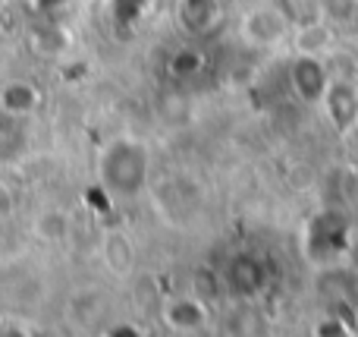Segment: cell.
<instances>
[{"instance_id": "obj_1", "label": "cell", "mask_w": 358, "mask_h": 337, "mask_svg": "<svg viewBox=\"0 0 358 337\" xmlns=\"http://www.w3.org/2000/svg\"><path fill=\"white\" fill-rule=\"evenodd\" d=\"M148 167L151 158L145 142L132 136H120L113 142H107V149L101 151L98 161V174H101V186L113 195H138L148 183Z\"/></svg>"}, {"instance_id": "obj_2", "label": "cell", "mask_w": 358, "mask_h": 337, "mask_svg": "<svg viewBox=\"0 0 358 337\" xmlns=\"http://www.w3.org/2000/svg\"><path fill=\"white\" fill-rule=\"evenodd\" d=\"M292 25H296V19L289 16V10L283 4H277V0H255V6H248L239 19V38L245 44H252V48L273 50L289 41Z\"/></svg>"}, {"instance_id": "obj_3", "label": "cell", "mask_w": 358, "mask_h": 337, "mask_svg": "<svg viewBox=\"0 0 358 337\" xmlns=\"http://www.w3.org/2000/svg\"><path fill=\"white\" fill-rule=\"evenodd\" d=\"M321 107H324V114H327V120L334 123L336 132H352L358 126V85L349 79V76L330 73Z\"/></svg>"}, {"instance_id": "obj_4", "label": "cell", "mask_w": 358, "mask_h": 337, "mask_svg": "<svg viewBox=\"0 0 358 337\" xmlns=\"http://www.w3.org/2000/svg\"><path fill=\"white\" fill-rule=\"evenodd\" d=\"M330 82V63L324 57H305L292 54L289 60V85L299 101L305 104H321L324 92Z\"/></svg>"}, {"instance_id": "obj_5", "label": "cell", "mask_w": 358, "mask_h": 337, "mask_svg": "<svg viewBox=\"0 0 358 337\" xmlns=\"http://www.w3.org/2000/svg\"><path fill=\"white\" fill-rule=\"evenodd\" d=\"M289 48H292V54L324 57V60H327V57L336 50V25L327 22L324 16L302 19V22L292 25Z\"/></svg>"}, {"instance_id": "obj_6", "label": "cell", "mask_w": 358, "mask_h": 337, "mask_svg": "<svg viewBox=\"0 0 358 337\" xmlns=\"http://www.w3.org/2000/svg\"><path fill=\"white\" fill-rule=\"evenodd\" d=\"M220 13L223 6L217 0H179L176 4V19L189 35H208L220 22Z\"/></svg>"}, {"instance_id": "obj_7", "label": "cell", "mask_w": 358, "mask_h": 337, "mask_svg": "<svg viewBox=\"0 0 358 337\" xmlns=\"http://www.w3.org/2000/svg\"><path fill=\"white\" fill-rule=\"evenodd\" d=\"M41 95L31 82H22V79H13V82H3L0 85V114L6 117H29L31 111L38 107Z\"/></svg>"}, {"instance_id": "obj_8", "label": "cell", "mask_w": 358, "mask_h": 337, "mask_svg": "<svg viewBox=\"0 0 358 337\" xmlns=\"http://www.w3.org/2000/svg\"><path fill=\"white\" fill-rule=\"evenodd\" d=\"M317 13L334 25L352 22L358 13V0H317Z\"/></svg>"}, {"instance_id": "obj_9", "label": "cell", "mask_w": 358, "mask_h": 337, "mask_svg": "<svg viewBox=\"0 0 358 337\" xmlns=\"http://www.w3.org/2000/svg\"><path fill=\"white\" fill-rule=\"evenodd\" d=\"M167 315H182V322H176V328H198L204 322V309L195 300H176L167 306Z\"/></svg>"}, {"instance_id": "obj_10", "label": "cell", "mask_w": 358, "mask_h": 337, "mask_svg": "<svg viewBox=\"0 0 358 337\" xmlns=\"http://www.w3.org/2000/svg\"><path fill=\"white\" fill-rule=\"evenodd\" d=\"M217 4H220V6H227V4H229V0H217Z\"/></svg>"}]
</instances>
